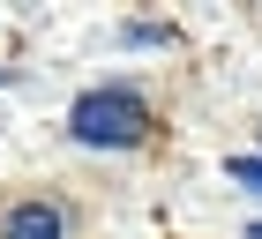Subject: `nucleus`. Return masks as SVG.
Listing matches in <instances>:
<instances>
[{
	"mask_svg": "<svg viewBox=\"0 0 262 239\" xmlns=\"http://www.w3.org/2000/svg\"><path fill=\"white\" fill-rule=\"evenodd\" d=\"M68 127H75V142H90V150H135V142L150 135V105H142L135 90H82L75 112H68Z\"/></svg>",
	"mask_w": 262,
	"mask_h": 239,
	"instance_id": "1",
	"label": "nucleus"
},
{
	"mask_svg": "<svg viewBox=\"0 0 262 239\" xmlns=\"http://www.w3.org/2000/svg\"><path fill=\"white\" fill-rule=\"evenodd\" d=\"M0 239H68V224H60L53 202H15V209L0 217Z\"/></svg>",
	"mask_w": 262,
	"mask_h": 239,
	"instance_id": "2",
	"label": "nucleus"
},
{
	"mask_svg": "<svg viewBox=\"0 0 262 239\" xmlns=\"http://www.w3.org/2000/svg\"><path fill=\"white\" fill-rule=\"evenodd\" d=\"M225 172L240 179V187H255V195H262V157H232V164H225Z\"/></svg>",
	"mask_w": 262,
	"mask_h": 239,
	"instance_id": "3",
	"label": "nucleus"
}]
</instances>
